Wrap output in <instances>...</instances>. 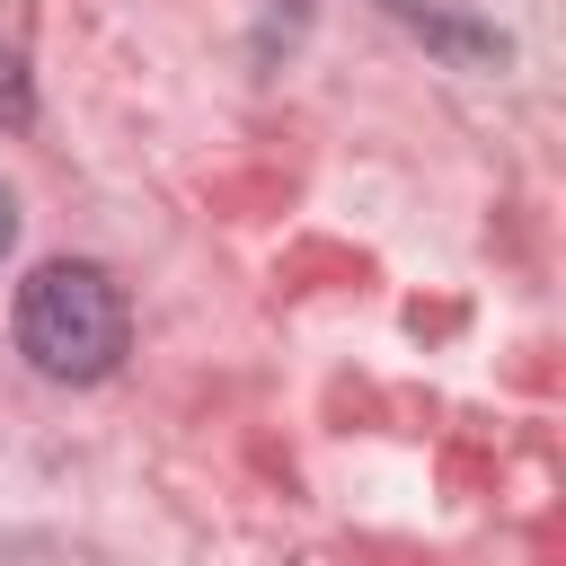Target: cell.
<instances>
[{"instance_id": "cell-1", "label": "cell", "mask_w": 566, "mask_h": 566, "mask_svg": "<svg viewBox=\"0 0 566 566\" xmlns=\"http://www.w3.org/2000/svg\"><path fill=\"white\" fill-rule=\"evenodd\" d=\"M124 292L106 265H80V256H53L18 283V354L44 371V380H106L124 363Z\"/></svg>"}, {"instance_id": "cell-2", "label": "cell", "mask_w": 566, "mask_h": 566, "mask_svg": "<svg viewBox=\"0 0 566 566\" xmlns=\"http://www.w3.org/2000/svg\"><path fill=\"white\" fill-rule=\"evenodd\" d=\"M9 248H18V195L0 186V256H9Z\"/></svg>"}]
</instances>
